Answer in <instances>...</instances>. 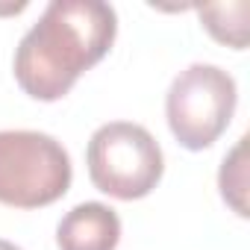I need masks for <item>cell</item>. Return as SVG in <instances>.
Listing matches in <instances>:
<instances>
[{
	"label": "cell",
	"mask_w": 250,
	"mask_h": 250,
	"mask_svg": "<svg viewBox=\"0 0 250 250\" xmlns=\"http://www.w3.org/2000/svg\"><path fill=\"white\" fill-rule=\"evenodd\" d=\"M118 15L100 0H56L15 50V80L36 100H59L115 42Z\"/></svg>",
	"instance_id": "obj_1"
},
{
	"label": "cell",
	"mask_w": 250,
	"mask_h": 250,
	"mask_svg": "<svg viewBox=\"0 0 250 250\" xmlns=\"http://www.w3.org/2000/svg\"><path fill=\"white\" fill-rule=\"evenodd\" d=\"M71 156L47 133L0 130V203L42 209L71 188Z\"/></svg>",
	"instance_id": "obj_2"
},
{
	"label": "cell",
	"mask_w": 250,
	"mask_h": 250,
	"mask_svg": "<svg viewBox=\"0 0 250 250\" xmlns=\"http://www.w3.org/2000/svg\"><path fill=\"white\" fill-rule=\"evenodd\" d=\"M88 177L97 191L118 200H139L147 197L165 171L159 142L130 121H109L94 130L88 150Z\"/></svg>",
	"instance_id": "obj_3"
},
{
	"label": "cell",
	"mask_w": 250,
	"mask_h": 250,
	"mask_svg": "<svg viewBox=\"0 0 250 250\" xmlns=\"http://www.w3.org/2000/svg\"><path fill=\"white\" fill-rule=\"evenodd\" d=\"M235 103L238 88L224 68L188 65L174 77L165 97L168 127L186 150H206L229 127Z\"/></svg>",
	"instance_id": "obj_4"
},
{
	"label": "cell",
	"mask_w": 250,
	"mask_h": 250,
	"mask_svg": "<svg viewBox=\"0 0 250 250\" xmlns=\"http://www.w3.org/2000/svg\"><path fill=\"white\" fill-rule=\"evenodd\" d=\"M121 241V218L106 203H80L56 227L59 250H115Z\"/></svg>",
	"instance_id": "obj_5"
},
{
	"label": "cell",
	"mask_w": 250,
	"mask_h": 250,
	"mask_svg": "<svg viewBox=\"0 0 250 250\" xmlns=\"http://www.w3.org/2000/svg\"><path fill=\"white\" fill-rule=\"evenodd\" d=\"M241 9H247V3H232V6H203L200 9V21L203 27L221 42L229 44L235 50H244L247 44V27H232V15H238Z\"/></svg>",
	"instance_id": "obj_6"
},
{
	"label": "cell",
	"mask_w": 250,
	"mask_h": 250,
	"mask_svg": "<svg viewBox=\"0 0 250 250\" xmlns=\"http://www.w3.org/2000/svg\"><path fill=\"white\" fill-rule=\"evenodd\" d=\"M244 142H247V139H241V142L232 147V153L224 159L221 174H218V186H221L224 200H227L241 218L247 215V203H244V186H247V180H244Z\"/></svg>",
	"instance_id": "obj_7"
},
{
	"label": "cell",
	"mask_w": 250,
	"mask_h": 250,
	"mask_svg": "<svg viewBox=\"0 0 250 250\" xmlns=\"http://www.w3.org/2000/svg\"><path fill=\"white\" fill-rule=\"evenodd\" d=\"M0 250H21V247H15V244L6 241V238H0Z\"/></svg>",
	"instance_id": "obj_8"
}]
</instances>
